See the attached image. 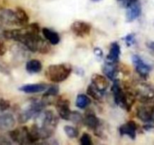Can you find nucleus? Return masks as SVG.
<instances>
[{
    "instance_id": "f257e3e1",
    "label": "nucleus",
    "mask_w": 154,
    "mask_h": 145,
    "mask_svg": "<svg viewBox=\"0 0 154 145\" xmlns=\"http://www.w3.org/2000/svg\"><path fill=\"white\" fill-rule=\"evenodd\" d=\"M40 31L42 30L38 24L32 23L26 25L22 29L5 30L3 38L20 42L32 52L47 54L51 51V43L40 36Z\"/></svg>"
},
{
    "instance_id": "f03ea898",
    "label": "nucleus",
    "mask_w": 154,
    "mask_h": 145,
    "mask_svg": "<svg viewBox=\"0 0 154 145\" xmlns=\"http://www.w3.org/2000/svg\"><path fill=\"white\" fill-rule=\"evenodd\" d=\"M59 119L52 110H42L35 116V122L29 128L32 143L50 138L54 134Z\"/></svg>"
},
{
    "instance_id": "7ed1b4c3",
    "label": "nucleus",
    "mask_w": 154,
    "mask_h": 145,
    "mask_svg": "<svg viewBox=\"0 0 154 145\" xmlns=\"http://www.w3.org/2000/svg\"><path fill=\"white\" fill-rule=\"evenodd\" d=\"M72 65L68 63L50 65L45 71V76L50 81L59 83L66 80L72 72Z\"/></svg>"
},
{
    "instance_id": "20e7f679",
    "label": "nucleus",
    "mask_w": 154,
    "mask_h": 145,
    "mask_svg": "<svg viewBox=\"0 0 154 145\" xmlns=\"http://www.w3.org/2000/svg\"><path fill=\"white\" fill-rule=\"evenodd\" d=\"M131 86L136 101L141 104H154V88L151 85L139 82Z\"/></svg>"
},
{
    "instance_id": "39448f33",
    "label": "nucleus",
    "mask_w": 154,
    "mask_h": 145,
    "mask_svg": "<svg viewBox=\"0 0 154 145\" xmlns=\"http://www.w3.org/2000/svg\"><path fill=\"white\" fill-rule=\"evenodd\" d=\"M9 137L14 142L19 144L33 143L30 135L29 128L23 126L9 131Z\"/></svg>"
},
{
    "instance_id": "423d86ee",
    "label": "nucleus",
    "mask_w": 154,
    "mask_h": 145,
    "mask_svg": "<svg viewBox=\"0 0 154 145\" xmlns=\"http://www.w3.org/2000/svg\"><path fill=\"white\" fill-rule=\"evenodd\" d=\"M136 114L140 120L151 124L154 122V104H142L137 108Z\"/></svg>"
},
{
    "instance_id": "0eeeda50",
    "label": "nucleus",
    "mask_w": 154,
    "mask_h": 145,
    "mask_svg": "<svg viewBox=\"0 0 154 145\" xmlns=\"http://www.w3.org/2000/svg\"><path fill=\"white\" fill-rule=\"evenodd\" d=\"M55 105L59 116L65 120H69L72 113L69 107V101L66 98L60 96L56 101Z\"/></svg>"
},
{
    "instance_id": "6e6552de",
    "label": "nucleus",
    "mask_w": 154,
    "mask_h": 145,
    "mask_svg": "<svg viewBox=\"0 0 154 145\" xmlns=\"http://www.w3.org/2000/svg\"><path fill=\"white\" fill-rule=\"evenodd\" d=\"M91 24L86 21H76L72 23L71 30L72 33L78 37H84L88 36L91 31Z\"/></svg>"
},
{
    "instance_id": "1a4fd4ad",
    "label": "nucleus",
    "mask_w": 154,
    "mask_h": 145,
    "mask_svg": "<svg viewBox=\"0 0 154 145\" xmlns=\"http://www.w3.org/2000/svg\"><path fill=\"white\" fill-rule=\"evenodd\" d=\"M132 62H133L137 72L142 78H147L150 70H151V66L144 62V60L139 55H137V54L132 56Z\"/></svg>"
},
{
    "instance_id": "9d476101",
    "label": "nucleus",
    "mask_w": 154,
    "mask_h": 145,
    "mask_svg": "<svg viewBox=\"0 0 154 145\" xmlns=\"http://www.w3.org/2000/svg\"><path fill=\"white\" fill-rule=\"evenodd\" d=\"M0 23L6 25L18 26L16 11L11 9H2L0 11Z\"/></svg>"
},
{
    "instance_id": "9b49d317",
    "label": "nucleus",
    "mask_w": 154,
    "mask_h": 145,
    "mask_svg": "<svg viewBox=\"0 0 154 145\" xmlns=\"http://www.w3.org/2000/svg\"><path fill=\"white\" fill-rule=\"evenodd\" d=\"M141 5L138 0L134 2L133 3L126 8V20L129 22H132L137 18H139L141 14Z\"/></svg>"
},
{
    "instance_id": "f8f14e48",
    "label": "nucleus",
    "mask_w": 154,
    "mask_h": 145,
    "mask_svg": "<svg viewBox=\"0 0 154 145\" xmlns=\"http://www.w3.org/2000/svg\"><path fill=\"white\" fill-rule=\"evenodd\" d=\"M111 91H112L113 96H114V99L116 104L120 107H123V101H124L125 91L124 88L122 87L120 82L117 79H115L114 81Z\"/></svg>"
},
{
    "instance_id": "ddd939ff",
    "label": "nucleus",
    "mask_w": 154,
    "mask_h": 145,
    "mask_svg": "<svg viewBox=\"0 0 154 145\" xmlns=\"http://www.w3.org/2000/svg\"><path fill=\"white\" fill-rule=\"evenodd\" d=\"M16 124L14 116L9 113H0V130L7 131L13 128Z\"/></svg>"
},
{
    "instance_id": "4468645a",
    "label": "nucleus",
    "mask_w": 154,
    "mask_h": 145,
    "mask_svg": "<svg viewBox=\"0 0 154 145\" xmlns=\"http://www.w3.org/2000/svg\"><path fill=\"white\" fill-rule=\"evenodd\" d=\"M119 131L121 135H126L131 139H135L136 137L137 124L134 121L130 120L123 124L119 128Z\"/></svg>"
},
{
    "instance_id": "2eb2a0df",
    "label": "nucleus",
    "mask_w": 154,
    "mask_h": 145,
    "mask_svg": "<svg viewBox=\"0 0 154 145\" xmlns=\"http://www.w3.org/2000/svg\"><path fill=\"white\" fill-rule=\"evenodd\" d=\"M91 83L96 89L103 93H105V91L108 89L109 85L106 77L98 73H95L92 76Z\"/></svg>"
},
{
    "instance_id": "dca6fc26",
    "label": "nucleus",
    "mask_w": 154,
    "mask_h": 145,
    "mask_svg": "<svg viewBox=\"0 0 154 145\" xmlns=\"http://www.w3.org/2000/svg\"><path fill=\"white\" fill-rule=\"evenodd\" d=\"M83 123L88 128L92 130H96L101 125V122L99 118L92 112L85 113L83 119Z\"/></svg>"
},
{
    "instance_id": "f3484780",
    "label": "nucleus",
    "mask_w": 154,
    "mask_h": 145,
    "mask_svg": "<svg viewBox=\"0 0 154 145\" xmlns=\"http://www.w3.org/2000/svg\"><path fill=\"white\" fill-rule=\"evenodd\" d=\"M103 72L105 75L110 79L111 80H114L117 78V73H118V66H117V62H111L106 60L102 68Z\"/></svg>"
},
{
    "instance_id": "a211bd4d",
    "label": "nucleus",
    "mask_w": 154,
    "mask_h": 145,
    "mask_svg": "<svg viewBox=\"0 0 154 145\" xmlns=\"http://www.w3.org/2000/svg\"><path fill=\"white\" fill-rule=\"evenodd\" d=\"M48 89V85L44 83H36V84H28L23 85L20 88V91L27 94H35L45 92Z\"/></svg>"
},
{
    "instance_id": "6ab92c4d",
    "label": "nucleus",
    "mask_w": 154,
    "mask_h": 145,
    "mask_svg": "<svg viewBox=\"0 0 154 145\" xmlns=\"http://www.w3.org/2000/svg\"><path fill=\"white\" fill-rule=\"evenodd\" d=\"M42 33L45 39H47L51 45H57L60 42V35L57 32L46 28V27H44L42 29Z\"/></svg>"
},
{
    "instance_id": "aec40b11",
    "label": "nucleus",
    "mask_w": 154,
    "mask_h": 145,
    "mask_svg": "<svg viewBox=\"0 0 154 145\" xmlns=\"http://www.w3.org/2000/svg\"><path fill=\"white\" fill-rule=\"evenodd\" d=\"M120 54V47L117 42H113L110 47L109 53L107 55V60L111 62L118 61Z\"/></svg>"
},
{
    "instance_id": "412c9836",
    "label": "nucleus",
    "mask_w": 154,
    "mask_h": 145,
    "mask_svg": "<svg viewBox=\"0 0 154 145\" xmlns=\"http://www.w3.org/2000/svg\"><path fill=\"white\" fill-rule=\"evenodd\" d=\"M26 69L29 73H38L42 69V63L37 59H31L26 62Z\"/></svg>"
},
{
    "instance_id": "4be33fe9",
    "label": "nucleus",
    "mask_w": 154,
    "mask_h": 145,
    "mask_svg": "<svg viewBox=\"0 0 154 145\" xmlns=\"http://www.w3.org/2000/svg\"><path fill=\"white\" fill-rule=\"evenodd\" d=\"M15 11H16L17 18L18 26L25 27L26 25H27L29 23V18L26 12L25 11V10H23L21 8H17Z\"/></svg>"
},
{
    "instance_id": "5701e85b",
    "label": "nucleus",
    "mask_w": 154,
    "mask_h": 145,
    "mask_svg": "<svg viewBox=\"0 0 154 145\" xmlns=\"http://www.w3.org/2000/svg\"><path fill=\"white\" fill-rule=\"evenodd\" d=\"M91 103L90 98L87 95H84V94H81L77 96L76 98V107H78L80 109H84L87 108Z\"/></svg>"
},
{
    "instance_id": "b1692460",
    "label": "nucleus",
    "mask_w": 154,
    "mask_h": 145,
    "mask_svg": "<svg viewBox=\"0 0 154 145\" xmlns=\"http://www.w3.org/2000/svg\"><path fill=\"white\" fill-rule=\"evenodd\" d=\"M87 92L88 94V95H90V97L94 98L95 100H97V101H100L104 95L103 92H100L99 89H96L92 83L87 88Z\"/></svg>"
},
{
    "instance_id": "393cba45",
    "label": "nucleus",
    "mask_w": 154,
    "mask_h": 145,
    "mask_svg": "<svg viewBox=\"0 0 154 145\" xmlns=\"http://www.w3.org/2000/svg\"><path fill=\"white\" fill-rule=\"evenodd\" d=\"M64 131L69 138H76L78 136V130L70 125H66L64 127Z\"/></svg>"
},
{
    "instance_id": "a878e982",
    "label": "nucleus",
    "mask_w": 154,
    "mask_h": 145,
    "mask_svg": "<svg viewBox=\"0 0 154 145\" xmlns=\"http://www.w3.org/2000/svg\"><path fill=\"white\" fill-rule=\"evenodd\" d=\"M59 93V87L56 85L50 86L48 89H47L46 92L44 94V97H48V98H53L56 97Z\"/></svg>"
},
{
    "instance_id": "bb28decb",
    "label": "nucleus",
    "mask_w": 154,
    "mask_h": 145,
    "mask_svg": "<svg viewBox=\"0 0 154 145\" xmlns=\"http://www.w3.org/2000/svg\"><path fill=\"white\" fill-rule=\"evenodd\" d=\"M83 119H84V116H83L79 112L72 111L69 120H72V122H75V123L79 124L81 123V122H83Z\"/></svg>"
},
{
    "instance_id": "cd10ccee",
    "label": "nucleus",
    "mask_w": 154,
    "mask_h": 145,
    "mask_svg": "<svg viewBox=\"0 0 154 145\" xmlns=\"http://www.w3.org/2000/svg\"><path fill=\"white\" fill-rule=\"evenodd\" d=\"M80 143L82 145H91L93 144L92 137L87 133H84L80 138Z\"/></svg>"
},
{
    "instance_id": "c85d7f7f",
    "label": "nucleus",
    "mask_w": 154,
    "mask_h": 145,
    "mask_svg": "<svg viewBox=\"0 0 154 145\" xmlns=\"http://www.w3.org/2000/svg\"><path fill=\"white\" fill-rule=\"evenodd\" d=\"M10 107V102L4 98H0V113L5 111Z\"/></svg>"
},
{
    "instance_id": "c756f323",
    "label": "nucleus",
    "mask_w": 154,
    "mask_h": 145,
    "mask_svg": "<svg viewBox=\"0 0 154 145\" xmlns=\"http://www.w3.org/2000/svg\"><path fill=\"white\" fill-rule=\"evenodd\" d=\"M124 40H125V42H126V43L127 44V45H129V46L132 45L133 44H135V34H133V33L128 34L127 36H125Z\"/></svg>"
},
{
    "instance_id": "7c9ffc66",
    "label": "nucleus",
    "mask_w": 154,
    "mask_h": 145,
    "mask_svg": "<svg viewBox=\"0 0 154 145\" xmlns=\"http://www.w3.org/2000/svg\"><path fill=\"white\" fill-rule=\"evenodd\" d=\"M135 1H136V0H117L119 5H120L121 7L125 8H126L128 6L132 4V3H133Z\"/></svg>"
},
{
    "instance_id": "2f4dec72",
    "label": "nucleus",
    "mask_w": 154,
    "mask_h": 145,
    "mask_svg": "<svg viewBox=\"0 0 154 145\" xmlns=\"http://www.w3.org/2000/svg\"><path fill=\"white\" fill-rule=\"evenodd\" d=\"M6 52V47L5 44L0 40V55H4Z\"/></svg>"
},
{
    "instance_id": "473e14b6",
    "label": "nucleus",
    "mask_w": 154,
    "mask_h": 145,
    "mask_svg": "<svg viewBox=\"0 0 154 145\" xmlns=\"http://www.w3.org/2000/svg\"><path fill=\"white\" fill-rule=\"evenodd\" d=\"M11 142L9 141L7 138L3 136H0V145L1 144H11Z\"/></svg>"
},
{
    "instance_id": "72a5a7b5",
    "label": "nucleus",
    "mask_w": 154,
    "mask_h": 145,
    "mask_svg": "<svg viewBox=\"0 0 154 145\" xmlns=\"http://www.w3.org/2000/svg\"><path fill=\"white\" fill-rule=\"evenodd\" d=\"M147 46H148V48H150L151 51H153L154 52V42H150V43L147 44Z\"/></svg>"
},
{
    "instance_id": "f704fd0d",
    "label": "nucleus",
    "mask_w": 154,
    "mask_h": 145,
    "mask_svg": "<svg viewBox=\"0 0 154 145\" xmlns=\"http://www.w3.org/2000/svg\"><path fill=\"white\" fill-rule=\"evenodd\" d=\"M5 29L3 28V27L2 25H0V36H2L3 37V33H4Z\"/></svg>"
},
{
    "instance_id": "c9c22d12",
    "label": "nucleus",
    "mask_w": 154,
    "mask_h": 145,
    "mask_svg": "<svg viewBox=\"0 0 154 145\" xmlns=\"http://www.w3.org/2000/svg\"><path fill=\"white\" fill-rule=\"evenodd\" d=\"M92 2H99L101 1V0H91Z\"/></svg>"
}]
</instances>
